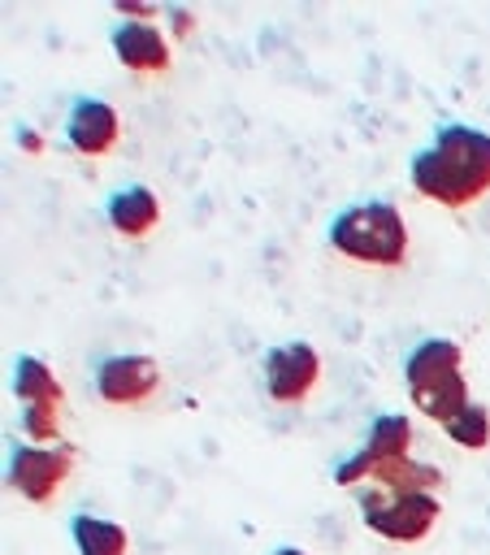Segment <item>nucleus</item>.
Returning a JSON list of instances; mask_svg holds the SVG:
<instances>
[{"instance_id":"1","label":"nucleus","mask_w":490,"mask_h":555,"mask_svg":"<svg viewBox=\"0 0 490 555\" xmlns=\"http://www.w3.org/2000/svg\"><path fill=\"white\" fill-rule=\"evenodd\" d=\"M412 191L442 204L468 208L490 191V130L468 121H442L434 139L408 160Z\"/></svg>"},{"instance_id":"3","label":"nucleus","mask_w":490,"mask_h":555,"mask_svg":"<svg viewBox=\"0 0 490 555\" xmlns=\"http://www.w3.org/2000/svg\"><path fill=\"white\" fill-rule=\"evenodd\" d=\"M74 468V447L69 442H26V438H9V455H4V481L13 494H22L26 503H52V494L65 486Z\"/></svg>"},{"instance_id":"10","label":"nucleus","mask_w":490,"mask_h":555,"mask_svg":"<svg viewBox=\"0 0 490 555\" xmlns=\"http://www.w3.org/2000/svg\"><path fill=\"white\" fill-rule=\"evenodd\" d=\"M104 221L113 234L121 238H147L160 221V199L152 186L143 182H126V186H113L104 195Z\"/></svg>"},{"instance_id":"19","label":"nucleus","mask_w":490,"mask_h":555,"mask_svg":"<svg viewBox=\"0 0 490 555\" xmlns=\"http://www.w3.org/2000/svg\"><path fill=\"white\" fill-rule=\"evenodd\" d=\"M269 555H308V551H304V546H291V542H282V546H273Z\"/></svg>"},{"instance_id":"9","label":"nucleus","mask_w":490,"mask_h":555,"mask_svg":"<svg viewBox=\"0 0 490 555\" xmlns=\"http://www.w3.org/2000/svg\"><path fill=\"white\" fill-rule=\"evenodd\" d=\"M108 48L134 74H165L169 69V30H160L156 22H130V17H121L108 30Z\"/></svg>"},{"instance_id":"8","label":"nucleus","mask_w":490,"mask_h":555,"mask_svg":"<svg viewBox=\"0 0 490 555\" xmlns=\"http://www.w3.org/2000/svg\"><path fill=\"white\" fill-rule=\"evenodd\" d=\"M121 134V117L104 95H74L69 113H65V143L78 156H104L113 152Z\"/></svg>"},{"instance_id":"7","label":"nucleus","mask_w":490,"mask_h":555,"mask_svg":"<svg viewBox=\"0 0 490 555\" xmlns=\"http://www.w3.org/2000/svg\"><path fill=\"white\" fill-rule=\"evenodd\" d=\"M260 377H265V395L273 403H299L312 395V386L321 377V356L308 338L278 343L260 356Z\"/></svg>"},{"instance_id":"11","label":"nucleus","mask_w":490,"mask_h":555,"mask_svg":"<svg viewBox=\"0 0 490 555\" xmlns=\"http://www.w3.org/2000/svg\"><path fill=\"white\" fill-rule=\"evenodd\" d=\"M460 364H464V347L455 338L429 334V338H421V343L408 347V356H403V386H408V395L412 390H425V386H438V382L464 373Z\"/></svg>"},{"instance_id":"2","label":"nucleus","mask_w":490,"mask_h":555,"mask_svg":"<svg viewBox=\"0 0 490 555\" xmlns=\"http://www.w3.org/2000/svg\"><path fill=\"white\" fill-rule=\"evenodd\" d=\"M325 243L338 256L360 260V264H377V269H399L408 260V225L390 199L343 204L325 225Z\"/></svg>"},{"instance_id":"5","label":"nucleus","mask_w":490,"mask_h":555,"mask_svg":"<svg viewBox=\"0 0 490 555\" xmlns=\"http://www.w3.org/2000/svg\"><path fill=\"white\" fill-rule=\"evenodd\" d=\"M91 386H95V399L108 408H139L160 390V364L139 351H113L95 360Z\"/></svg>"},{"instance_id":"6","label":"nucleus","mask_w":490,"mask_h":555,"mask_svg":"<svg viewBox=\"0 0 490 555\" xmlns=\"http://www.w3.org/2000/svg\"><path fill=\"white\" fill-rule=\"evenodd\" d=\"M408 447H412V421H408L403 412H377V416L369 421V429H364V442H360L347 460L334 464V481H338V486H364L377 464L403 460Z\"/></svg>"},{"instance_id":"16","label":"nucleus","mask_w":490,"mask_h":555,"mask_svg":"<svg viewBox=\"0 0 490 555\" xmlns=\"http://www.w3.org/2000/svg\"><path fill=\"white\" fill-rule=\"evenodd\" d=\"M61 403H22L17 429L26 442H61Z\"/></svg>"},{"instance_id":"15","label":"nucleus","mask_w":490,"mask_h":555,"mask_svg":"<svg viewBox=\"0 0 490 555\" xmlns=\"http://www.w3.org/2000/svg\"><path fill=\"white\" fill-rule=\"evenodd\" d=\"M442 434L464 451H486L490 447V412L481 403H468L451 425H442Z\"/></svg>"},{"instance_id":"12","label":"nucleus","mask_w":490,"mask_h":555,"mask_svg":"<svg viewBox=\"0 0 490 555\" xmlns=\"http://www.w3.org/2000/svg\"><path fill=\"white\" fill-rule=\"evenodd\" d=\"M69 542L78 555H130V533L95 512H74L69 516Z\"/></svg>"},{"instance_id":"18","label":"nucleus","mask_w":490,"mask_h":555,"mask_svg":"<svg viewBox=\"0 0 490 555\" xmlns=\"http://www.w3.org/2000/svg\"><path fill=\"white\" fill-rule=\"evenodd\" d=\"M17 139H22V147H26V152H39V134H35L30 126H17Z\"/></svg>"},{"instance_id":"4","label":"nucleus","mask_w":490,"mask_h":555,"mask_svg":"<svg viewBox=\"0 0 490 555\" xmlns=\"http://www.w3.org/2000/svg\"><path fill=\"white\" fill-rule=\"evenodd\" d=\"M360 516L377 538L412 546L438 525L442 503H438V494H386L377 486H364L360 490Z\"/></svg>"},{"instance_id":"13","label":"nucleus","mask_w":490,"mask_h":555,"mask_svg":"<svg viewBox=\"0 0 490 555\" xmlns=\"http://www.w3.org/2000/svg\"><path fill=\"white\" fill-rule=\"evenodd\" d=\"M9 390H13L17 403H61L65 399L56 373L39 356H30V351H17L13 356V364H9Z\"/></svg>"},{"instance_id":"17","label":"nucleus","mask_w":490,"mask_h":555,"mask_svg":"<svg viewBox=\"0 0 490 555\" xmlns=\"http://www.w3.org/2000/svg\"><path fill=\"white\" fill-rule=\"evenodd\" d=\"M160 13L169 17V35H191L195 30V13H186L182 4H165Z\"/></svg>"},{"instance_id":"14","label":"nucleus","mask_w":490,"mask_h":555,"mask_svg":"<svg viewBox=\"0 0 490 555\" xmlns=\"http://www.w3.org/2000/svg\"><path fill=\"white\" fill-rule=\"evenodd\" d=\"M369 481H373L377 490H386V494H434V490L442 486V468L403 455V460H386V464H377Z\"/></svg>"}]
</instances>
